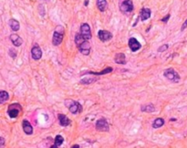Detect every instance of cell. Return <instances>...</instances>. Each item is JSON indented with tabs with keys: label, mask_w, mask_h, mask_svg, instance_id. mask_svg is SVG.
Wrapping results in <instances>:
<instances>
[{
	"label": "cell",
	"mask_w": 187,
	"mask_h": 148,
	"mask_svg": "<svg viewBox=\"0 0 187 148\" xmlns=\"http://www.w3.org/2000/svg\"><path fill=\"white\" fill-rule=\"evenodd\" d=\"M64 34H65L64 28L62 26H58V27L56 28V30L54 31L53 38H52V43H53L54 46H59L61 44L63 38H64Z\"/></svg>",
	"instance_id": "cell-1"
},
{
	"label": "cell",
	"mask_w": 187,
	"mask_h": 148,
	"mask_svg": "<svg viewBox=\"0 0 187 148\" xmlns=\"http://www.w3.org/2000/svg\"><path fill=\"white\" fill-rule=\"evenodd\" d=\"M22 111V107L19 103H12L8 106L7 114L10 118H16Z\"/></svg>",
	"instance_id": "cell-2"
},
{
	"label": "cell",
	"mask_w": 187,
	"mask_h": 148,
	"mask_svg": "<svg viewBox=\"0 0 187 148\" xmlns=\"http://www.w3.org/2000/svg\"><path fill=\"white\" fill-rule=\"evenodd\" d=\"M65 105H66L69 112L73 114H77L79 112H81L82 111V107L80 104V102H75V101H71V100H68V101L65 102Z\"/></svg>",
	"instance_id": "cell-3"
},
{
	"label": "cell",
	"mask_w": 187,
	"mask_h": 148,
	"mask_svg": "<svg viewBox=\"0 0 187 148\" xmlns=\"http://www.w3.org/2000/svg\"><path fill=\"white\" fill-rule=\"evenodd\" d=\"M163 75L165 78H167L168 80H170L173 82H178L180 81V76L173 69H165L163 72Z\"/></svg>",
	"instance_id": "cell-4"
},
{
	"label": "cell",
	"mask_w": 187,
	"mask_h": 148,
	"mask_svg": "<svg viewBox=\"0 0 187 148\" xmlns=\"http://www.w3.org/2000/svg\"><path fill=\"white\" fill-rule=\"evenodd\" d=\"M95 127H96L97 131H99V132H109L110 131V126H109L108 122L106 121V119H104V118L99 119L96 122V125H95Z\"/></svg>",
	"instance_id": "cell-5"
},
{
	"label": "cell",
	"mask_w": 187,
	"mask_h": 148,
	"mask_svg": "<svg viewBox=\"0 0 187 148\" xmlns=\"http://www.w3.org/2000/svg\"><path fill=\"white\" fill-rule=\"evenodd\" d=\"M120 11L123 13V14H129V13H132L133 10V3L132 0H125L122 3L120 4Z\"/></svg>",
	"instance_id": "cell-6"
},
{
	"label": "cell",
	"mask_w": 187,
	"mask_h": 148,
	"mask_svg": "<svg viewBox=\"0 0 187 148\" xmlns=\"http://www.w3.org/2000/svg\"><path fill=\"white\" fill-rule=\"evenodd\" d=\"M80 35L83 38H85L86 40H89L91 38V31H90V28L89 24L87 23H83L80 26Z\"/></svg>",
	"instance_id": "cell-7"
},
{
	"label": "cell",
	"mask_w": 187,
	"mask_h": 148,
	"mask_svg": "<svg viewBox=\"0 0 187 148\" xmlns=\"http://www.w3.org/2000/svg\"><path fill=\"white\" fill-rule=\"evenodd\" d=\"M78 49H79L80 52L81 54H83L85 56L89 55L90 52V42L88 40H85L81 43V44H80L79 46H77Z\"/></svg>",
	"instance_id": "cell-8"
},
{
	"label": "cell",
	"mask_w": 187,
	"mask_h": 148,
	"mask_svg": "<svg viewBox=\"0 0 187 148\" xmlns=\"http://www.w3.org/2000/svg\"><path fill=\"white\" fill-rule=\"evenodd\" d=\"M98 36H99V38L102 42L109 41L112 38V34L111 32L107 31V30H99L98 32Z\"/></svg>",
	"instance_id": "cell-9"
},
{
	"label": "cell",
	"mask_w": 187,
	"mask_h": 148,
	"mask_svg": "<svg viewBox=\"0 0 187 148\" xmlns=\"http://www.w3.org/2000/svg\"><path fill=\"white\" fill-rule=\"evenodd\" d=\"M31 55H32V58L36 60L40 59L42 57V50L40 49V47L38 44H35L31 49Z\"/></svg>",
	"instance_id": "cell-10"
},
{
	"label": "cell",
	"mask_w": 187,
	"mask_h": 148,
	"mask_svg": "<svg viewBox=\"0 0 187 148\" xmlns=\"http://www.w3.org/2000/svg\"><path fill=\"white\" fill-rule=\"evenodd\" d=\"M129 47H130V50L135 52L141 49L142 45L140 44V42H139L135 38H130L129 40Z\"/></svg>",
	"instance_id": "cell-11"
},
{
	"label": "cell",
	"mask_w": 187,
	"mask_h": 148,
	"mask_svg": "<svg viewBox=\"0 0 187 148\" xmlns=\"http://www.w3.org/2000/svg\"><path fill=\"white\" fill-rule=\"evenodd\" d=\"M22 128L24 133L26 134H28V135H30V134L33 133V127L28 120H24L22 122Z\"/></svg>",
	"instance_id": "cell-12"
},
{
	"label": "cell",
	"mask_w": 187,
	"mask_h": 148,
	"mask_svg": "<svg viewBox=\"0 0 187 148\" xmlns=\"http://www.w3.org/2000/svg\"><path fill=\"white\" fill-rule=\"evenodd\" d=\"M10 40L15 47H20L23 44V40L18 35L16 34H11L10 35Z\"/></svg>",
	"instance_id": "cell-13"
},
{
	"label": "cell",
	"mask_w": 187,
	"mask_h": 148,
	"mask_svg": "<svg viewBox=\"0 0 187 148\" xmlns=\"http://www.w3.org/2000/svg\"><path fill=\"white\" fill-rule=\"evenodd\" d=\"M151 12L150 8L143 7L142 9L141 10V13H140L142 21H145V20H147L148 18H150V17H151Z\"/></svg>",
	"instance_id": "cell-14"
},
{
	"label": "cell",
	"mask_w": 187,
	"mask_h": 148,
	"mask_svg": "<svg viewBox=\"0 0 187 148\" xmlns=\"http://www.w3.org/2000/svg\"><path fill=\"white\" fill-rule=\"evenodd\" d=\"M58 118H59V124L61 126H68L71 123V121L64 114H59Z\"/></svg>",
	"instance_id": "cell-15"
},
{
	"label": "cell",
	"mask_w": 187,
	"mask_h": 148,
	"mask_svg": "<svg viewBox=\"0 0 187 148\" xmlns=\"http://www.w3.org/2000/svg\"><path fill=\"white\" fill-rule=\"evenodd\" d=\"M115 62L118 63V64H126V57H125V54L123 53H118L115 55Z\"/></svg>",
	"instance_id": "cell-16"
},
{
	"label": "cell",
	"mask_w": 187,
	"mask_h": 148,
	"mask_svg": "<svg viewBox=\"0 0 187 148\" xmlns=\"http://www.w3.org/2000/svg\"><path fill=\"white\" fill-rule=\"evenodd\" d=\"M9 27L13 31H18L20 28V24L17 20L12 18L9 20Z\"/></svg>",
	"instance_id": "cell-17"
},
{
	"label": "cell",
	"mask_w": 187,
	"mask_h": 148,
	"mask_svg": "<svg viewBox=\"0 0 187 148\" xmlns=\"http://www.w3.org/2000/svg\"><path fill=\"white\" fill-rule=\"evenodd\" d=\"M97 7H98L99 11L104 12L107 9L108 3H107L106 0H97Z\"/></svg>",
	"instance_id": "cell-18"
},
{
	"label": "cell",
	"mask_w": 187,
	"mask_h": 148,
	"mask_svg": "<svg viewBox=\"0 0 187 148\" xmlns=\"http://www.w3.org/2000/svg\"><path fill=\"white\" fill-rule=\"evenodd\" d=\"M9 99V94L6 91H0V104L5 103Z\"/></svg>",
	"instance_id": "cell-19"
},
{
	"label": "cell",
	"mask_w": 187,
	"mask_h": 148,
	"mask_svg": "<svg viewBox=\"0 0 187 148\" xmlns=\"http://www.w3.org/2000/svg\"><path fill=\"white\" fill-rule=\"evenodd\" d=\"M163 124H164V120L163 118H157V119L154 120L153 124V127L154 129H157V128L162 127Z\"/></svg>",
	"instance_id": "cell-20"
},
{
	"label": "cell",
	"mask_w": 187,
	"mask_h": 148,
	"mask_svg": "<svg viewBox=\"0 0 187 148\" xmlns=\"http://www.w3.org/2000/svg\"><path fill=\"white\" fill-rule=\"evenodd\" d=\"M64 142V138L61 135H57L55 138V145L53 146H51L52 148H55V147H59L60 145H62Z\"/></svg>",
	"instance_id": "cell-21"
},
{
	"label": "cell",
	"mask_w": 187,
	"mask_h": 148,
	"mask_svg": "<svg viewBox=\"0 0 187 148\" xmlns=\"http://www.w3.org/2000/svg\"><path fill=\"white\" fill-rule=\"evenodd\" d=\"M154 105L153 104H147L145 106H142V112H154Z\"/></svg>",
	"instance_id": "cell-22"
},
{
	"label": "cell",
	"mask_w": 187,
	"mask_h": 148,
	"mask_svg": "<svg viewBox=\"0 0 187 148\" xmlns=\"http://www.w3.org/2000/svg\"><path fill=\"white\" fill-rule=\"evenodd\" d=\"M112 71V68H107L105 69L104 71H101V72H91V71H89L88 73H90V74H94V75H103V74H107V73H110Z\"/></svg>",
	"instance_id": "cell-23"
},
{
	"label": "cell",
	"mask_w": 187,
	"mask_h": 148,
	"mask_svg": "<svg viewBox=\"0 0 187 148\" xmlns=\"http://www.w3.org/2000/svg\"><path fill=\"white\" fill-rule=\"evenodd\" d=\"M8 54L10 55V57L15 59L16 57V51L15 49H9V51H8Z\"/></svg>",
	"instance_id": "cell-24"
},
{
	"label": "cell",
	"mask_w": 187,
	"mask_h": 148,
	"mask_svg": "<svg viewBox=\"0 0 187 148\" xmlns=\"http://www.w3.org/2000/svg\"><path fill=\"white\" fill-rule=\"evenodd\" d=\"M168 48H169V46H168L167 44H163V45H162V46L159 48L158 51H159V52H163V51H165V50H167Z\"/></svg>",
	"instance_id": "cell-25"
},
{
	"label": "cell",
	"mask_w": 187,
	"mask_h": 148,
	"mask_svg": "<svg viewBox=\"0 0 187 148\" xmlns=\"http://www.w3.org/2000/svg\"><path fill=\"white\" fill-rule=\"evenodd\" d=\"M169 18H170V14H168L167 16H165L163 18H162L161 19V21H163V22H164V23H166L167 21L169 20Z\"/></svg>",
	"instance_id": "cell-26"
},
{
	"label": "cell",
	"mask_w": 187,
	"mask_h": 148,
	"mask_svg": "<svg viewBox=\"0 0 187 148\" xmlns=\"http://www.w3.org/2000/svg\"><path fill=\"white\" fill-rule=\"evenodd\" d=\"M4 145H5V139L0 136V147H3Z\"/></svg>",
	"instance_id": "cell-27"
},
{
	"label": "cell",
	"mask_w": 187,
	"mask_h": 148,
	"mask_svg": "<svg viewBox=\"0 0 187 148\" xmlns=\"http://www.w3.org/2000/svg\"><path fill=\"white\" fill-rule=\"evenodd\" d=\"M186 28H187V19H186V20L184 21V24H182V28H181V30H182V31H184V29H185Z\"/></svg>",
	"instance_id": "cell-28"
},
{
	"label": "cell",
	"mask_w": 187,
	"mask_h": 148,
	"mask_svg": "<svg viewBox=\"0 0 187 148\" xmlns=\"http://www.w3.org/2000/svg\"><path fill=\"white\" fill-rule=\"evenodd\" d=\"M88 4H89V0H85L84 5H85V6H88Z\"/></svg>",
	"instance_id": "cell-29"
},
{
	"label": "cell",
	"mask_w": 187,
	"mask_h": 148,
	"mask_svg": "<svg viewBox=\"0 0 187 148\" xmlns=\"http://www.w3.org/2000/svg\"><path fill=\"white\" fill-rule=\"evenodd\" d=\"M72 148H80V146L78 145H74V146H72Z\"/></svg>",
	"instance_id": "cell-30"
},
{
	"label": "cell",
	"mask_w": 187,
	"mask_h": 148,
	"mask_svg": "<svg viewBox=\"0 0 187 148\" xmlns=\"http://www.w3.org/2000/svg\"><path fill=\"white\" fill-rule=\"evenodd\" d=\"M46 1H47V0H46Z\"/></svg>",
	"instance_id": "cell-31"
}]
</instances>
